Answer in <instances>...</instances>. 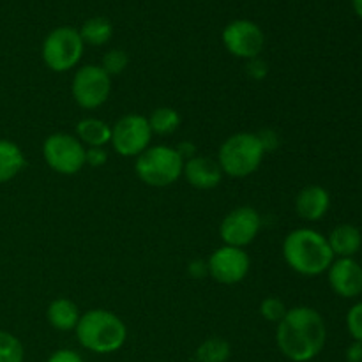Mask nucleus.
Returning a JSON list of instances; mask_svg holds the SVG:
<instances>
[{
    "mask_svg": "<svg viewBox=\"0 0 362 362\" xmlns=\"http://www.w3.org/2000/svg\"><path fill=\"white\" fill-rule=\"evenodd\" d=\"M286 311L288 310H286L285 303L278 297H267L260 304V315L267 322H272V324H279L285 318Z\"/></svg>",
    "mask_w": 362,
    "mask_h": 362,
    "instance_id": "obj_24",
    "label": "nucleus"
},
{
    "mask_svg": "<svg viewBox=\"0 0 362 362\" xmlns=\"http://www.w3.org/2000/svg\"><path fill=\"white\" fill-rule=\"evenodd\" d=\"M327 243L334 257L354 258V255L362 246V235L357 226L345 223V225H339L332 230L331 235L327 237Z\"/></svg>",
    "mask_w": 362,
    "mask_h": 362,
    "instance_id": "obj_16",
    "label": "nucleus"
},
{
    "mask_svg": "<svg viewBox=\"0 0 362 362\" xmlns=\"http://www.w3.org/2000/svg\"><path fill=\"white\" fill-rule=\"evenodd\" d=\"M25 156L14 141L0 138V184L13 180L25 168Z\"/></svg>",
    "mask_w": 362,
    "mask_h": 362,
    "instance_id": "obj_18",
    "label": "nucleus"
},
{
    "mask_svg": "<svg viewBox=\"0 0 362 362\" xmlns=\"http://www.w3.org/2000/svg\"><path fill=\"white\" fill-rule=\"evenodd\" d=\"M223 45L239 59H257L265 46V34L255 21L235 20L223 30Z\"/></svg>",
    "mask_w": 362,
    "mask_h": 362,
    "instance_id": "obj_10",
    "label": "nucleus"
},
{
    "mask_svg": "<svg viewBox=\"0 0 362 362\" xmlns=\"http://www.w3.org/2000/svg\"><path fill=\"white\" fill-rule=\"evenodd\" d=\"M177 151H179V154L182 156V158H194V152H197V147H194L193 144H189V141H184V144H180L179 145V148H177Z\"/></svg>",
    "mask_w": 362,
    "mask_h": 362,
    "instance_id": "obj_33",
    "label": "nucleus"
},
{
    "mask_svg": "<svg viewBox=\"0 0 362 362\" xmlns=\"http://www.w3.org/2000/svg\"><path fill=\"white\" fill-rule=\"evenodd\" d=\"M327 329L322 315L308 306L286 311L276 329V343L285 357L293 362H308L324 350Z\"/></svg>",
    "mask_w": 362,
    "mask_h": 362,
    "instance_id": "obj_1",
    "label": "nucleus"
},
{
    "mask_svg": "<svg viewBox=\"0 0 362 362\" xmlns=\"http://www.w3.org/2000/svg\"><path fill=\"white\" fill-rule=\"evenodd\" d=\"M247 76L250 78H253V80H264L265 76H267V73H269V67H267V64L264 62V60L262 59H251V60H247Z\"/></svg>",
    "mask_w": 362,
    "mask_h": 362,
    "instance_id": "obj_28",
    "label": "nucleus"
},
{
    "mask_svg": "<svg viewBox=\"0 0 362 362\" xmlns=\"http://www.w3.org/2000/svg\"><path fill=\"white\" fill-rule=\"evenodd\" d=\"M127 53L122 52V49H110L105 57H103L101 67L106 71V74L110 76H115V74H120L127 67Z\"/></svg>",
    "mask_w": 362,
    "mask_h": 362,
    "instance_id": "obj_25",
    "label": "nucleus"
},
{
    "mask_svg": "<svg viewBox=\"0 0 362 362\" xmlns=\"http://www.w3.org/2000/svg\"><path fill=\"white\" fill-rule=\"evenodd\" d=\"M346 327L354 341L362 343V303L354 304L346 315Z\"/></svg>",
    "mask_w": 362,
    "mask_h": 362,
    "instance_id": "obj_26",
    "label": "nucleus"
},
{
    "mask_svg": "<svg viewBox=\"0 0 362 362\" xmlns=\"http://www.w3.org/2000/svg\"><path fill=\"white\" fill-rule=\"evenodd\" d=\"M76 338L83 349L94 354H112L124 346L127 327L115 313L106 310H90L80 317Z\"/></svg>",
    "mask_w": 362,
    "mask_h": 362,
    "instance_id": "obj_3",
    "label": "nucleus"
},
{
    "mask_svg": "<svg viewBox=\"0 0 362 362\" xmlns=\"http://www.w3.org/2000/svg\"><path fill=\"white\" fill-rule=\"evenodd\" d=\"M346 361L349 362H362V343L354 341L346 349Z\"/></svg>",
    "mask_w": 362,
    "mask_h": 362,
    "instance_id": "obj_32",
    "label": "nucleus"
},
{
    "mask_svg": "<svg viewBox=\"0 0 362 362\" xmlns=\"http://www.w3.org/2000/svg\"><path fill=\"white\" fill-rule=\"evenodd\" d=\"M76 138L88 147H105L112 140V127L105 120L88 117L78 122Z\"/></svg>",
    "mask_w": 362,
    "mask_h": 362,
    "instance_id": "obj_19",
    "label": "nucleus"
},
{
    "mask_svg": "<svg viewBox=\"0 0 362 362\" xmlns=\"http://www.w3.org/2000/svg\"><path fill=\"white\" fill-rule=\"evenodd\" d=\"M182 175L197 189H214L221 182L223 170L214 159L194 156V158L184 161Z\"/></svg>",
    "mask_w": 362,
    "mask_h": 362,
    "instance_id": "obj_14",
    "label": "nucleus"
},
{
    "mask_svg": "<svg viewBox=\"0 0 362 362\" xmlns=\"http://www.w3.org/2000/svg\"><path fill=\"white\" fill-rule=\"evenodd\" d=\"M78 32H80L83 45L103 46L112 39L113 27L106 18L95 16L85 21V23L81 25V30Z\"/></svg>",
    "mask_w": 362,
    "mask_h": 362,
    "instance_id": "obj_20",
    "label": "nucleus"
},
{
    "mask_svg": "<svg viewBox=\"0 0 362 362\" xmlns=\"http://www.w3.org/2000/svg\"><path fill=\"white\" fill-rule=\"evenodd\" d=\"M46 362H83L80 354H76L74 350H57L49 356V359Z\"/></svg>",
    "mask_w": 362,
    "mask_h": 362,
    "instance_id": "obj_29",
    "label": "nucleus"
},
{
    "mask_svg": "<svg viewBox=\"0 0 362 362\" xmlns=\"http://www.w3.org/2000/svg\"><path fill=\"white\" fill-rule=\"evenodd\" d=\"M134 168L141 182L147 186L166 187L177 182L182 175L184 158L177 148L154 145L138 156Z\"/></svg>",
    "mask_w": 362,
    "mask_h": 362,
    "instance_id": "obj_5",
    "label": "nucleus"
},
{
    "mask_svg": "<svg viewBox=\"0 0 362 362\" xmlns=\"http://www.w3.org/2000/svg\"><path fill=\"white\" fill-rule=\"evenodd\" d=\"M352 6H354V11H356L357 16L362 20V0H352Z\"/></svg>",
    "mask_w": 362,
    "mask_h": 362,
    "instance_id": "obj_34",
    "label": "nucleus"
},
{
    "mask_svg": "<svg viewBox=\"0 0 362 362\" xmlns=\"http://www.w3.org/2000/svg\"><path fill=\"white\" fill-rule=\"evenodd\" d=\"M258 138H260V141H262V145H264L265 152L272 151V148L278 147V144H279L278 136H276L272 131H264V133L258 134Z\"/></svg>",
    "mask_w": 362,
    "mask_h": 362,
    "instance_id": "obj_31",
    "label": "nucleus"
},
{
    "mask_svg": "<svg viewBox=\"0 0 362 362\" xmlns=\"http://www.w3.org/2000/svg\"><path fill=\"white\" fill-rule=\"evenodd\" d=\"M230 350L228 341L223 338H209L198 346L197 350V359L198 362H226L230 359Z\"/></svg>",
    "mask_w": 362,
    "mask_h": 362,
    "instance_id": "obj_22",
    "label": "nucleus"
},
{
    "mask_svg": "<svg viewBox=\"0 0 362 362\" xmlns=\"http://www.w3.org/2000/svg\"><path fill=\"white\" fill-rule=\"evenodd\" d=\"M46 317H48L49 325L55 327L57 331H74L81 315L73 300L60 297L49 304Z\"/></svg>",
    "mask_w": 362,
    "mask_h": 362,
    "instance_id": "obj_17",
    "label": "nucleus"
},
{
    "mask_svg": "<svg viewBox=\"0 0 362 362\" xmlns=\"http://www.w3.org/2000/svg\"><path fill=\"white\" fill-rule=\"evenodd\" d=\"M283 257L288 267L300 276H318L329 271L334 253L327 237L311 228H297L285 237Z\"/></svg>",
    "mask_w": 362,
    "mask_h": 362,
    "instance_id": "obj_2",
    "label": "nucleus"
},
{
    "mask_svg": "<svg viewBox=\"0 0 362 362\" xmlns=\"http://www.w3.org/2000/svg\"><path fill=\"white\" fill-rule=\"evenodd\" d=\"M148 126L151 131L156 134H172L173 131H177V127L180 126V115L177 113V110L168 108V106H161V108H156L151 113V117H147Z\"/></svg>",
    "mask_w": 362,
    "mask_h": 362,
    "instance_id": "obj_21",
    "label": "nucleus"
},
{
    "mask_svg": "<svg viewBox=\"0 0 362 362\" xmlns=\"http://www.w3.org/2000/svg\"><path fill=\"white\" fill-rule=\"evenodd\" d=\"M331 197L322 186H306L296 198V211L304 221H318L327 214Z\"/></svg>",
    "mask_w": 362,
    "mask_h": 362,
    "instance_id": "obj_15",
    "label": "nucleus"
},
{
    "mask_svg": "<svg viewBox=\"0 0 362 362\" xmlns=\"http://www.w3.org/2000/svg\"><path fill=\"white\" fill-rule=\"evenodd\" d=\"M25 349L14 334L0 331V362H23Z\"/></svg>",
    "mask_w": 362,
    "mask_h": 362,
    "instance_id": "obj_23",
    "label": "nucleus"
},
{
    "mask_svg": "<svg viewBox=\"0 0 362 362\" xmlns=\"http://www.w3.org/2000/svg\"><path fill=\"white\" fill-rule=\"evenodd\" d=\"M251 267L250 255L243 247L221 246L207 262L209 274L221 285H237L247 276Z\"/></svg>",
    "mask_w": 362,
    "mask_h": 362,
    "instance_id": "obj_11",
    "label": "nucleus"
},
{
    "mask_svg": "<svg viewBox=\"0 0 362 362\" xmlns=\"http://www.w3.org/2000/svg\"><path fill=\"white\" fill-rule=\"evenodd\" d=\"M152 131L147 117L129 113L124 115L112 127V145L117 154L126 158H138L151 144Z\"/></svg>",
    "mask_w": 362,
    "mask_h": 362,
    "instance_id": "obj_9",
    "label": "nucleus"
},
{
    "mask_svg": "<svg viewBox=\"0 0 362 362\" xmlns=\"http://www.w3.org/2000/svg\"><path fill=\"white\" fill-rule=\"evenodd\" d=\"M108 161V152L103 147H88L85 152V165L92 166V168H101Z\"/></svg>",
    "mask_w": 362,
    "mask_h": 362,
    "instance_id": "obj_27",
    "label": "nucleus"
},
{
    "mask_svg": "<svg viewBox=\"0 0 362 362\" xmlns=\"http://www.w3.org/2000/svg\"><path fill=\"white\" fill-rule=\"evenodd\" d=\"M85 145L76 136L66 133L49 134L42 144L45 161L53 172L74 175L85 166Z\"/></svg>",
    "mask_w": 362,
    "mask_h": 362,
    "instance_id": "obj_7",
    "label": "nucleus"
},
{
    "mask_svg": "<svg viewBox=\"0 0 362 362\" xmlns=\"http://www.w3.org/2000/svg\"><path fill=\"white\" fill-rule=\"evenodd\" d=\"M71 92L78 106L95 110L105 105L112 94V76L101 66H83L74 74Z\"/></svg>",
    "mask_w": 362,
    "mask_h": 362,
    "instance_id": "obj_8",
    "label": "nucleus"
},
{
    "mask_svg": "<svg viewBox=\"0 0 362 362\" xmlns=\"http://www.w3.org/2000/svg\"><path fill=\"white\" fill-rule=\"evenodd\" d=\"M260 226L262 218L253 207H239L225 216L221 226H219V235H221L225 246L244 250V246L257 239Z\"/></svg>",
    "mask_w": 362,
    "mask_h": 362,
    "instance_id": "obj_12",
    "label": "nucleus"
},
{
    "mask_svg": "<svg viewBox=\"0 0 362 362\" xmlns=\"http://www.w3.org/2000/svg\"><path fill=\"white\" fill-rule=\"evenodd\" d=\"M189 274L193 276L194 279H202L204 276L209 274V269H207V262H202V260H194L189 264Z\"/></svg>",
    "mask_w": 362,
    "mask_h": 362,
    "instance_id": "obj_30",
    "label": "nucleus"
},
{
    "mask_svg": "<svg viewBox=\"0 0 362 362\" xmlns=\"http://www.w3.org/2000/svg\"><path fill=\"white\" fill-rule=\"evenodd\" d=\"M85 45L81 35L73 27H59L46 35L41 55L46 66L55 73H66L78 66L83 57Z\"/></svg>",
    "mask_w": 362,
    "mask_h": 362,
    "instance_id": "obj_6",
    "label": "nucleus"
},
{
    "mask_svg": "<svg viewBox=\"0 0 362 362\" xmlns=\"http://www.w3.org/2000/svg\"><path fill=\"white\" fill-rule=\"evenodd\" d=\"M329 285L336 296L354 299L362 293V267L354 258H339L329 267Z\"/></svg>",
    "mask_w": 362,
    "mask_h": 362,
    "instance_id": "obj_13",
    "label": "nucleus"
},
{
    "mask_svg": "<svg viewBox=\"0 0 362 362\" xmlns=\"http://www.w3.org/2000/svg\"><path fill=\"white\" fill-rule=\"evenodd\" d=\"M264 156L265 148L258 134L237 133L223 141V145L219 147L218 163L223 173L243 179L260 168Z\"/></svg>",
    "mask_w": 362,
    "mask_h": 362,
    "instance_id": "obj_4",
    "label": "nucleus"
}]
</instances>
